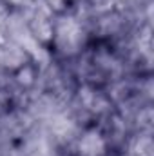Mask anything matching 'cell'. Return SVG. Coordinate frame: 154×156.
<instances>
[{
	"instance_id": "6da1fadb",
	"label": "cell",
	"mask_w": 154,
	"mask_h": 156,
	"mask_svg": "<svg viewBox=\"0 0 154 156\" xmlns=\"http://www.w3.org/2000/svg\"><path fill=\"white\" fill-rule=\"evenodd\" d=\"M53 35H54L56 47L65 55H76L80 51V47H82V44H83L82 26L71 16L60 18Z\"/></svg>"
},
{
	"instance_id": "7a4b0ae2",
	"label": "cell",
	"mask_w": 154,
	"mask_h": 156,
	"mask_svg": "<svg viewBox=\"0 0 154 156\" xmlns=\"http://www.w3.org/2000/svg\"><path fill=\"white\" fill-rule=\"evenodd\" d=\"M78 149L83 156H102L105 153V140L100 133L96 131H87L80 144H78Z\"/></svg>"
},
{
	"instance_id": "3957f363",
	"label": "cell",
	"mask_w": 154,
	"mask_h": 156,
	"mask_svg": "<svg viewBox=\"0 0 154 156\" xmlns=\"http://www.w3.org/2000/svg\"><path fill=\"white\" fill-rule=\"evenodd\" d=\"M26 49L18 44H9L0 49V62L9 69H20L26 64Z\"/></svg>"
},
{
	"instance_id": "277c9868",
	"label": "cell",
	"mask_w": 154,
	"mask_h": 156,
	"mask_svg": "<svg viewBox=\"0 0 154 156\" xmlns=\"http://www.w3.org/2000/svg\"><path fill=\"white\" fill-rule=\"evenodd\" d=\"M132 154L134 156H151L152 154V142L149 136H140L134 145H132Z\"/></svg>"
},
{
	"instance_id": "5b68a950",
	"label": "cell",
	"mask_w": 154,
	"mask_h": 156,
	"mask_svg": "<svg viewBox=\"0 0 154 156\" xmlns=\"http://www.w3.org/2000/svg\"><path fill=\"white\" fill-rule=\"evenodd\" d=\"M16 80H18L22 85H31V83L35 82V71H33V67H29V66L20 67V71H18V75H16Z\"/></svg>"
}]
</instances>
